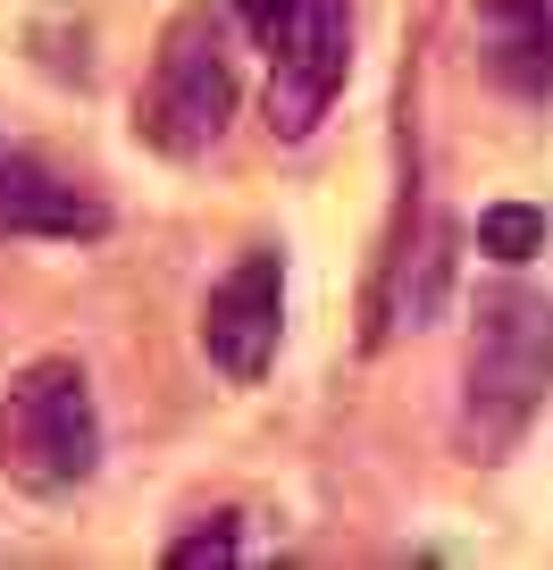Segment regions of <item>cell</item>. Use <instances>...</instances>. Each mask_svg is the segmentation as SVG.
<instances>
[{
	"label": "cell",
	"instance_id": "1",
	"mask_svg": "<svg viewBox=\"0 0 553 570\" xmlns=\"http://www.w3.org/2000/svg\"><path fill=\"white\" fill-rule=\"evenodd\" d=\"M553 394V311L520 285L478 294L470 320V361H462V445L470 462H503L529 436V420Z\"/></svg>",
	"mask_w": 553,
	"mask_h": 570
},
{
	"label": "cell",
	"instance_id": "2",
	"mask_svg": "<svg viewBox=\"0 0 553 570\" xmlns=\"http://www.w3.org/2000/svg\"><path fill=\"white\" fill-rule=\"evenodd\" d=\"M0 470L34 495H68L101 470V403H92L85 361L42 353L18 370V386L0 403Z\"/></svg>",
	"mask_w": 553,
	"mask_h": 570
},
{
	"label": "cell",
	"instance_id": "3",
	"mask_svg": "<svg viewBox=\"0 0 553 570\" xmlns=\"http://www.w3.org/2000/svg\"><path fill=\"white\" fill-rule=\"evenodd\" d=\"M235 118V59H227V26L218 9H185L160 35V59H151V85L135 101V135L168 160H201Z\"/></svg>",
	"mask_w": 553,
	"mask_h": 570
},
{
	"label": "cell",
	"instance_id": "4",
	"mask_svg": "<svg viewBox=\"0 0 553 570\" xmlns=\"http://www.w3.org/2000/svg\"><path fill=\"white\" fill-rule=\"evenodd\" d=\"M277 336H286V252L260 244L210 285V303H201V353H210L218 377L251 386L277 361Z\"/></svg>",
	"mask_w": 553,
	"mask_h": 570
},
{
	"label": "cell",
	"instance_id": "5",
	"mask_svg": "<svg viewBox=\"0 0 553 570\" xmlns=\"http://www.w3.org/2000/svg\"><path fill=\"white\" fill-rule=\"evenodd\" d=\"M344 68H353V9L344 0H303L286 51H268V126L286 142H303L336 109Z\"/></svg>",
	"mask_w": 553,
	"mask_h": 570
},
{
	"label": "cell",
	"instance_id": "6",
	"mask_svg": "<svg viewBox=\"0 0 553 570\" xmlns=\"http://www.w3.org/2000/svg\"><path fill=\"white\" fill-rule=\"evenodd\" d=\"M0 235L92 244V235H109V202L92 194V185L59 177L42 151H9V160H0Z\"/></svg>",
	"mask_w": 553,
	"mask_h": 570
},
{
	"label": "cell",
	"instance_id": "7",
	"mask_svg": "<svg viewBox=\"0 0 553 570\" xmlns=\"http://www.w3.org/2000/svg\"><path fill=\"white\" fill-rule=\"evenodd\" d=\"M470 26L495 85L553 92V0H470Z\"/></svg>",
	"mask_w": 553,
	"mask_h": 570
},
{
	"label": "cell",
	"instance_id": "8",
	"mask_svg": "<svg viewBox=\"0 0 553 570\" xmlns=\"http://www.w3.org/2000/svg\"><path fill=\"white\" fill-rule=\"evenodd\" d=\"M445 277H453V227L445 218H428L419 227V252H394V320L428 327L436 311H445Z\"/></svg>",
	"mask_w": 553,
	"mask_h": 570
},
{
	"label": "cell",
	"instance_id": "9",
	"mask_svg": "<svg viewBox=\"0 0 553 570\" xmlns=\"http://www.w3.org/2000/svg\"><path fill=\"white\" fill-rule=\"evenodd\" d=\"M478 252L503 261V268L536 261V252H545V210H536V202H495V210H478Z\"/></svg>",
	"mask_w": 553,
	"mask_h": 570
},
{
	"label": "cell",
	"instance_id": "10",
	"mask_svg": "<svg viewBox=\"0 0 553 570\" xmlns=\"http://www.w3.org/2000/svg\"><path fill=\"white\" fill-rule=\"evenodd\" d=\"M235 9H244V26H251V42H260V51H286L294 18H303V0H235Z\"/></svg>",
	"mask_w": 553,
	"mask_h": 570
},
{
	"label": "cell",
	"instance_id": "11",
	"mask_svg": "<svg viewBox=\"0 0 553 570\" xmlns=\"http://www.w3.org/2000/svg\"><path fill=\"white\" fill-rule=\"evenodd\" d=\"M168 562L177 570H201V562H235V520H218V529H194L168 546Z\"/></svg>",
	"mask_w": 553,
	"mask_h": 570
}]
</instances>
